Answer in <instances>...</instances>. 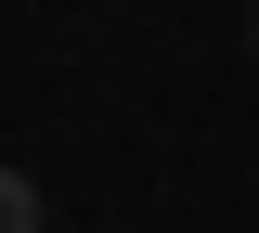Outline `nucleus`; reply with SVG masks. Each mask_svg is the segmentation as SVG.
<instances>
[{"label": "nucleus", "instance_id": "nucleus-1", "mask_svg": "<svg viewBox=\"0 0 259 233\" xmlns=\"http://www.w3.org/2000/svg\"><path fill=\"white\" fill-rule=\"evenodd\" d=\"M0 233H39V181L26 168H0Z\"/></svg>", "mask_w": 259, "mask_h": 233}, {"label": "nucleus", "instance_id": "nucleus-2", "mask_svg": "<svg viewBox=\"0 0 259 233\" xmlns=\"http://www.w3.org/2000/svg\"><path fill=\"white\" fill-rule=\"evenodd\" d=\"M246 39H259V26H246Z\"/></svg>", "mask_w": 259, "mask_h": 233}]
</instances>
